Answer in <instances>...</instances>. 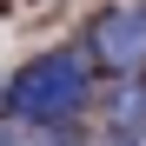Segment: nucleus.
Wrapping results in <instances>:
<instances>
[{"label": "nucleus", "instance_id": "obj_1", "mask_svg": "<svg viewBox=\"0 0 146 146\" xmlns=\"http://www.w3.org/2000/svg\"><path fill=\"white\" fill-rule=\"evenodd\" d=\"M86 100H93V73L80 66V53H40L7 80V113L20 126H60Z\"/></svg>", "mask_w": 146, "mask_h": 146}, {"label": "nucleus", "instance_id": "obj_2", "mask_svg": "<svg viewBox=\"0 0 146 146\" xmlns=\"http://www.w3.org/2000/svg\"><path fill=\"white\" fill-rule=\"evenodd\" d=\"M93 46L119 80H133L146 66V7H106L100 27H93Z\"/></svg>", "mask_w": 146, "mask_h": 146}]
</instances>
